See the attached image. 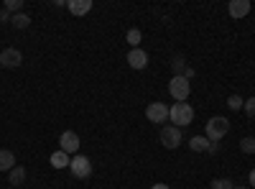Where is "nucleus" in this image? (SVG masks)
<instances>
[{
    "instance_id": "obj_1",
    "label": "nucleus",
    "mask_w": 255,
    "mask_h": 189,
    "mask_svg": "<svg viewBox=\"0 0 255 189\" xmlns=\"http://www.w3.org/2000/svg\"><path fill=\"white\" fill-rule=\"evenodd\" d=\"M168 118H171L176 128H184V125H191V120H194V108L189 102H174L168 108Z\"/></svg>"
},
{
    "instance_id": "obj_2",
    "label": "nucleus",
    "mask_w": 255,
    "mask_h": 189,
    "mask_svg": "<svg viewBox=\"0 0 255 189\" xmlns=\"http://www.w3.org/2000/svg\"><path fill=\"white\" fill-rule=\"evenodd\" d=\"M227 133H230V120H227V118L215 115V118H209V120H207V138H209L212 143L222 141Z\"/></svg>"
},
{
    "instance_id": "obj_3",
    "label": "nucleus",
    "mask_w": 255,
    "mask_h": 189,
    "mask_svg": "<svg viewBox=\"0 0 255 189\" xmlns=\"http://www.w3.org/2000/svg\"><path fill=\"white\" fill-rule=\"evenodd\" d=\"M168 92H171V97L176 102H184L191 95V82L186 77H171V82H168Z\"/></svg>"
},
{
    "instance_id": "obj_4",
    "label": "nucleus",
    "mask_w": 255,
    "mask_h": 189,
    "mask_svg": "<svg viewBox=\"0 0 255 189\" xmlns=\"http://www.w3.org/2000/svg\"><path fill=\"white\" fill-rule=\"evenodd\" d=\"M69 172H72V177H77V179H87L90 174H92V161L87 159V156H74L72 159V164H69Z\"/></svg>"
},
{
    "instance_id": "obj_5",
    "label": "nucleus",
    "mask_w": 255,
    "mask_h": 189,
    "mask_svg": "<svg viewBox=\"0 0 255 189\" xmlns=\"http://www.w3.org/2000/svg\"><path fill=\"white\" fill-rule=\"evenodd\" d=\"M161 143L171 151L179 149L181 146V128H176V125H163L161 128Z\"/></svg>"
},
{
    "instance_id": "obj_6",
    "label": "nucleus",
    "mask_w": 255,
    "mask_h": 189,
    "mask_svg": "<svg viewBox=\"0 0 255 189\" xmlns=\"http://www.w3.org/2000/svg\"><path fill=\"white\" fill-rule=\"evenodd\" d=\"M59 151H64V154H77L79 151V136L74 133V131H64L61 136H59Z\"/></svg>"
},
{
    "instance_id": "obj_7",
    "label": "nucleus",
    "mask_w": 255,
    "mask_h": 189,
    "mask_svg": "<svg viewBox=\"0 0 255 189\" xmlns=\"http://www.w3.org/2000/svg\"><path fill=\"white\" fill-rule=\"evenodd\" d=\"M145 118L151 123H166L168 120V105L166 102H151L145 108Z\"/></svg>"
},
{
    "instance_id": "obj_8",
    "label": "nucleus",
    "mask_w": 255,
    "mask_h": 189,
    "mask_svg": "<svg viewBox=\"0 0 255 189\" xmlns=\"http://www.w3.org/2000/svg\"><path fill=\"white\" fill-rule=\"evenodd\" d=\"M20 61H23V54H20L18 49H5V51H0V64H3L5 69H18Z\"/></svg>"
},
{
    "instance_id": "obj_9",
    "label": "nucleus",
    "mask_w": 255,
    "mask_h": 189,
    "mask_svg": "<svg viewBox=\"0 0 255 189\" xmlns=\"http://www.w3.org/2000/svg\"><path fill=\"white\" fill-rule=\"evenodd\" d=\"M189 149H191V151H197V154H204V151L215 154V151H217V143H212L207 136H194V138L189 141Z\"/></svg>"
},
{
    "instance_id": "obj_10",
    "label": "nucleus",
    "mask_w": 255,
    "mask_h": 189,
    "mask_svg": "<svg viewBox=\"0 0 255 189\" xmlns=\"http://www.w3.org/2000/svg\"><path fill=\"white\" fill-rule=\"evenodd\" d=\"M128 67L145 69V67H148V54H145L143 49H130V54H128Z\"/></svg>"
},
{
    "instance_id": "obj_11",
    "label": "nucleus",
    "mask_w": 255,
    "mask_h": 189,
    "mask_svg": "<svg viewBox=\"0 0 255 189\" xmlns=\"http://www.w3.org/2000/svg\"><path fill=\"white\" fill-rule=\"evenodd\" d=\"M227 10H230V15L232 18H245L248 13H250V0H230V5H227Z\"/></svg>"
},
{
    "instance_id": "obj_12",
    "label": "nucleus",
    "mask_w": 255,
    "mask_h": 189,
    "mask_svg": "<svg viewBox=\"0 0 255 189\" xmlns=\"http://www.w3.org/2000/svg\"><path fill=\"white\" fill-rule=\"evenodd\" d=\"M67 8L72 15H87L92 10V0H69Z\"/></svg>"
},
{
    "instance_id": "obj_13",
    "label": "nucleus",
    "mask_w": 255,
    "mask_h": 189,
    "mask_svg": "<svg viewBox=\"0 0 255 189\" xmlns=\"http://www.w3.org/2000/svg\"><path fill=\"white\" fill-rule=\"evenodd\" d=\"M13 166H18L15 164V154L8 151V149H0V172H10Z\"/></svg>"
},
{
    "instance_id": "obj_14",
    "label": "nucleus",
    "mask_w": 255,
    "mask_h": 189,
    "mask_svg": "<svg viewBox=\"0 0 255 189\" xmlns=\"http://www.w3.org/2000/svg\"><path fill=\"white\" fill-rule=\"evenodd\" d=\"M8 182L13 184V187H20L26 182V166H13V169L8 172Z\"/></svg>"
},
{
    "instance_id": "obj_15",
    "label": "nucleus",
    "mask_w": 255,
    "mask_h": 189,
    "mask_svg": "<svg viewBox=\"0 0 255 189\" xmlns=\"http://www.w3.org/2000/svg\"><path fill=\"white\" fill-rule=\"evenodd\" d=\"M49 161H51V166H54V169H67V166L72 164L69 154H64V151H54Z\"/></svg>"
},
{
    "instance_id": "obj_16",
    "label": "nucleus",
    "mask_w": 255,
    "mask_h": 189,
    "mask_svg": "<svg viewBox=\"0 0 255 189\" xmlns=\"http://www.w3.org/2000/svg\"><path fill=\"white\" fill-rule=\"evenodd\" d=\"M10 23H13L15 28H28V26H31V18H28L26 13H15V15H10Z\"/></svg>"
},
{
    "instance_id": "obj_17",
    "label": "nucleus",
    "mask_w": 255,
    "mask_h": 189,
    "mask_svg": "<svg viewBox=\"0 0 255 189\" xmlns=\"http://www.w3.org/2000/svg\"><path fill=\"white\" fill-rule=\"evenodd\" d=\"M171 69H174V77H184V72H186V59H184V56H174Z\"/></svg>"
},
{
    "instance_id": "obj_18",
    "label": "nucleus",
    "mask_w": 255,
    "mask_h": 189,
    "mask_svg": "<svg viewBox=\"0 0 255 189\" xmlns=\"http://www.w3.org/2000/svg\"><path fill=\"white\" fill-rule=\"evenodd\" d=\"M140 38H143L140 28H130V31H128V36H125V41H128V44H130L133 49H138V44H140Z\"/></svg>"
},
{
    "instance_id": "obj_19",
    "label": "nucleus",
    "mask_w": 255,
    "mask_h": 189,
    "mask_svg": "<svg viewBox=\"0 0 255 189\" xmlns=\"http://www.w3.org/2000/svg\"><path fill=\"white\" fill-rule=\"evenodd\" d=\"M3 10H8V13H20L23 10V0H5V5H3Z\"/></svg>"
},
{
    "instance_id": "obj_20",
    "label": "nucleus",
    "mask_w": 255,
    "mask_h": 189,
    "mask_svg": "<svg viewBox=\"0 0 255 189\" xmlns=\"http://www.w3.org/2000/svg\"><path fill=\"white\" fill-rule=\"evenodd\" d=\"M227 105H230V110H243L245 100H243L240 95H230V97H227Z\"/></svg>"
},
{
    "instance_id": "obj_21",
    "label": "nucleus",
    "mask_w": 255,
    "mask_h": 189,
    "mask_svg": "<svg viewBox=\"0 0 255 189\" xmlns=\"http://www.w3.org/2000/svg\"><path fill=\"white\" fill-rule=\"evenodd\" d=\"M240 151H243V154H255V138H250V136L243 138V141H240Z\"/></svg>"
},
{
    "instance_id": "obj_22",
    "label": "nucleus",
    "mask_w": 255,
    "mask_h": 189,
    "mask_svg": "<svg viewBox=\"0 0 255 189\" xmlns=\"http://www.w3.org/2000/svg\"><path fill=\"white\" fill-rule=\"evenodd\" d=\"M209 187H212V189H232V182H230V179H212Z\"/></svg>"
},
{
    "instance_id": "obj_23",
    "label": "nucleus",
    "mask_w": 255,
    "mask_h": 189,
    "mask_svg": "<svg viewBox=\"0 0 255 189\" xmlns=\"http://www.w3.org/2000/svg\"><path fill=\"white\" fill-rule=\"evenodd\" d=\"M243 110L248 113V118H253V120H255V97L245 100V105H243Z\"/></svg>"
},
{
    "instance_id": "obj_24",
    "label": "nucleus",
    "mask_w": 255,
    "mask_h": 189,
    "mask_svg": "<svg viewBox=\"0 0 255 189\" xmlns=\"http://www.w3.org/2000/svg\"><path fill=\"white\" fill-rule=\"evenodd\" d=\"M0 20H3V23H8V20H10V13H8V10H0Z\"/></svg>"
},
{
    "instance_id": "obj_25",
    "label": "nucleus",
    "mask_w": 255,
    "mask_h": 189,
    "mask_svg": "<svg viewBox=\"0 0 255 189\" xmlns=\"http://www.w3.org/2000/svg\"><path fill=\"white\" fill-rule=\"evenodd\" d=\"M250 189H255V169L250 172Z\"/></svg>"
},
{
    "instance_id": "obj_26",
    "label": "nucleus",
    "mask_w": 255,
    "mask_h": 189,
    "mask_svg": "<svg viewBox=\"0 0 255 189\" xmlns=\"http://www.w3.org/2000/svg\"><path fill=\"white\" fill-rule=\"evenodd\" d=\"M151 189H171V187H168V184H153Z\"/></svg>"
},
{
    "instance_id": "obj_27",
    "label": "nucleus",
    "mask_w": 255,
    "mask_h": 189,
    "mask_svg": "<svg viewBox=\"0 0 255 189\" xmlns=\"http://www.w3.org/2000/svg\"><path fill=\"white\" fill-rule=\"evenodd\" d=\"M232 189H250V187H232Z\"/></svg>"
}]
</instances>
